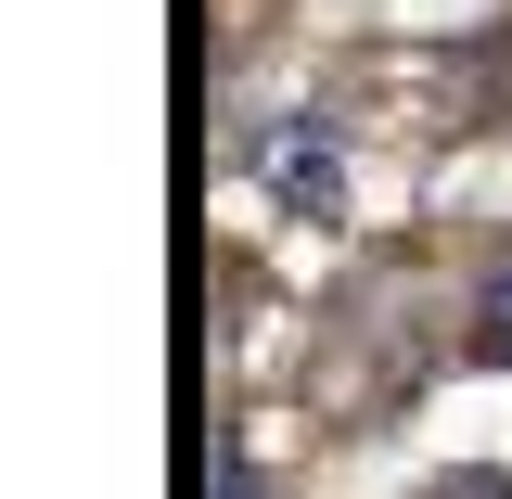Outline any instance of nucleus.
I'll return each instance as SVG.
<instances>
[{
	"label": "nucleus",
	"mask_w": 512,
	"mask_h": 499,
	"mask_svg": "<svg viewBox=\"0 0 512 499\" xmlns=\"http://www.w3.org/2000/svg\"><path fill=\"white\" fill-rule=\"evenodd\" d=\"M474 320H487V359H512V256L487 269V295H474Z\"/></svg>",
	"instance_id": "nucleus-2"
},
{
	"label": "nucleus",
	"mask_w": 512,
	"mask_h": 499,
	"mask_svg": "<svg viewBox=\"0 0 512 499\" xmlns=\"http://www.w3.org/2000/svg\"><path fill=\"white\" fill-rule=\"evenodd\" d=\"M218 499H244V474H218Z\"/></svg>",
	"instance_id": "nucleus-4"
},
{
	"label": "nucleus",
	"mask_w": 512,
	"mask_h": 499,
	"mask_svg": "<svg viewBox=\"0 0 512 499\" xmlns=\"http://www.w3.org/2000/svg\"><path fill=\"white\" fill-rule=\"evenodd\" d=\"M256 180L282 192V205H308V218H333V192H346V167H333V128H320V116H282L269 141H256Z\"/></svg>",
	"instance_id": "nucleus-1"
},
{
	"label": "nucleus",
	"mask_w": 512,
	"mask_h": 499,
	"mask_svg": "<svg viewBox=\"0 0 512 499\" xmlns=\"http://www.w3.org/2000/svg\"><path fill=\"white\" fill-rule=\"evenodd\" d=\"M423 499H512V474H436Z\"/></svg>",
	"instance_id": "nucleus-3"
}]
</instances>
